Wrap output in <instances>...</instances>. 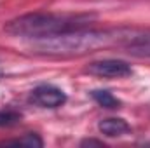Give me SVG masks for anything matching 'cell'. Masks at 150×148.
<instances>
[{"label":"cell","mask_w":150,"mask_h":148,"mask_svg":"<svg viewBox=\"0 0 150 148\" xmlns=\"http://www.w3.org/2000/svg\"><path fill=\"white\" fill-rule=\"evenodd\" d=\"M136 32L133 30H87L77 28L70 32L56 33L51 37L35 38L30 44V51L33 54L54 56V58H70L82 56L87 52H94L105 49L112 44H126Z\"/></svg>","instance_id":"1"},{"label":"cell","mask_w":150,"mask_h":148,"mask_svg":"<svg viewBox=\"0 0 150 148\" xmlns=\"http://www.w3.org/2000/svg\"><path fill=\"white\" fill-rule=\"evenodd\" d=\"M80 145H82V147H103V143H101V141H96V140H86V141H82Z\"/></svg>","instance_id":"10"},{"label":"cell","mask_w":150,"mask_h":148,"mask_svg":"<svg viewBox=\"0 0 150 148\" xmlns=\"http://www.w3.org/2000/svg\"><path fill=\"white\" fill-rule=\"evenodd\" d=\"M91 96H93V99H94L100 106H103V108H108V110H117V108H120V101L113 96L112 92H108V91H93Z\"/></svg>","instance_id":"7"},{"label":"cell","mask_w":150,"mask_h":148,"mask_svg":"<svg viewBox=\"0 0 150 148\" xmlns=\"http://www.w3.org/2000/svg\"><path fill=\"white\" fill-rule=\"evenodd\" d=\"M124 47L127 49V52H131L133 56H140V58H150V32H136L133 37L129 38Z\"/></svg>","instance_id":"6"},{"label":"cell","mask_w":150,"mask_h":148,"mask_svg":"<svg viewBox=\"0 0 150 148\" xmlns=\"http://www.w3.org/2000/svg\"><path fill=\"white\" fill-rule=\"evenodd\" d=\"M19 120H21V113L14 110H0V127L16 125Z\"/></svg>","instance_id":"8"},{"label":"cell","mask_w":150,"mask_h":148,"mask_svg":"<svg viewBox=\"0 0 150 148\" xmlns=\"http://www.w3.org/2000/svg\"><path fill=\"white\" fill-rule=\"evenodd\" d=\"M98 129L101 134H105L108 138H119V136H124L131 131L129 124L124 118H117V117H108V118L100 120Z\"/></svg>","instance_id":"5"},{"label":"cell","mask_w":150,"mask_h":148,"mask_svg":"<svg viewBox=\"0 0 150 148\" xmlns=\"http://www.w3.org/2000/svg\"><path fill=\"white\" fill-rule=\"evenodd\" d=\"M12 145H23V147H42V140L38 138L37 134H26V136H23L21 140H16V141H11Z\"/></svg>","instance_id":"9"},{"label":"cell","mask_w":150,"mask_h":148,"mask_svg":"<svg viewBox=\"0 0 150 148\" xmlns=\"http://www.w3.org/2000/svg\"><path fill=\"white\" fill-rule=\"evenodd\" d=\"M32 101L42 108H59L67 103V94L59 87L44 84L32 91Z\"/></svg>","instance_id":"4"},{"label":"cell","mask_w":150,"mask_h":148,"mask_svg":"<svg viewBox=\"0 0 150 148\" xmlns=\"http://www.w3.org/2000/svg\"><path fill=\"white\" fill-rule=\"evenodd\" d=\"M86 72L103 78H124L133 73L131 65L122 59H100L87 65Z\"/></svg>","instance_id":"3"},{"label":"cell","mask_w":150,"mask_h":148,"mask_svg":"<svg viewBox=\"0 0 150 148\" xmlns=\"http://www.w3.org/2000/svg\"><path fill=\"white\" fill-rule=\"evenodd\" d=\"M91 21L87 14H52V12H32L5 23L4 30L9 35L25 38H44L56 33L86 28Z\"/></svg>","instance_id":"2"}]
</instances>
